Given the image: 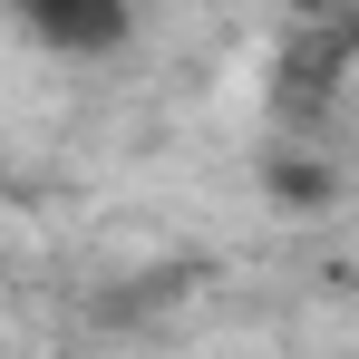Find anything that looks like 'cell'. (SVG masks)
I'll return each mask as SVG.
<instances>
[{
    "label": "cell",
    "mask_w": 359,
    "mask_h": 359,
    "mask_svg": "<svg viewBox=\"0 0 359 359\" xmlns=\"http://www.w3.org/2000/svg\"><path fill=\"white\" fill-rule=\"evenodd\" d=\"M10 10H20L29 39L59 49V59H107L126 29H136V0H10Z\"/></svg>",
    "instance_id": "obj_1"
},
{
    "label": "cell",
    "mask_w": 359,
    "mask_h": 359,
    "mask_svg": "<svg viewBox=\"0 0 359 359\" xmlns=\"http://www.w3.org/2000/svg\"><path fill=\"white\" fill-rule=\"evenodd\" d=\"M282 10H311V0H282Z\"/></svg>",
    "instance_id": "obj_2"
}]
</instances>
